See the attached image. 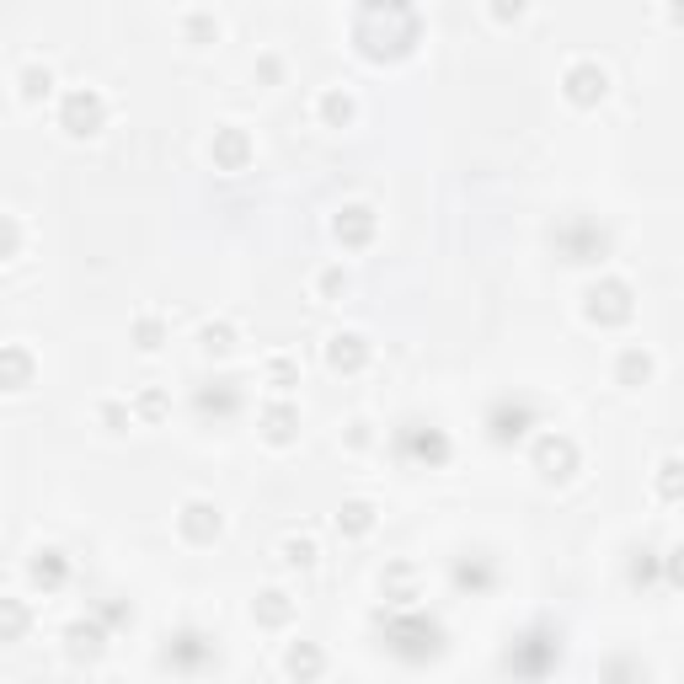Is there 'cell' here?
I'll return each mask as SVG.
<instances>
[{"label":"cell","mask_w":684,"mask_h":684,"mask_svg":"<svg viewBox=\"0 0 684 684\" xmlns=\"http://www.w3.org/2000/svg\"><path fill=\"white\" fill-rule=\"evenodd\" d=\"M551 658H562V636H551V631H530L519 647L508 652V668L519 663V674H530V679H535V674H546V663H551Z\"/></svg>","instance_id":"6da1fadb"}]
</instances>
